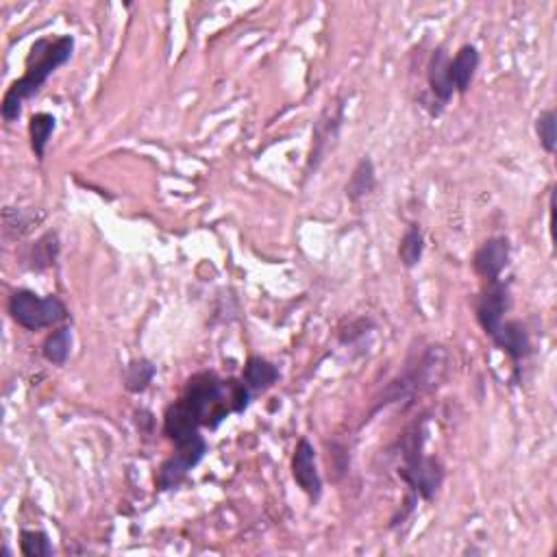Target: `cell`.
Wrapping results in <instances>:
<instances>
[{
  "label": "cell",
  "instance_id": "10",
  "mask_svg": "<svg viewBox=\"0 0 557 557\" xmlns=\"http://www.w3.org/2000/svg\"><path fill=\"white\" fill-rule=\"evenodd\" d=\"M292 477L296 481V486L312 499V503L320 499V494H323V479H320L318 473L316 449L307 438H301L296 442V449L292 455Z\"/></svg>",
  "mask_w": 557,
  "mask_h": 557
},
{
  "label": "cell",
  "instance_id": "20",
  "mask_svg": "<svg viewBox=\"0 0 557 557\" xmlns=\"http://www.w3.org/2000/svg\"><path fill=\"white\" fill-rule=\"evenodd\" d=\"M70 351H72V331L68 327H59L42 344L44 360L53 366H66Z\"/></svg>",
  "mask_w": 557,
  "mask_h": 557
},
{
  "label": "cell",
  "instance_id": "1",
  "mask_svg": "<svg viewBox=\"0 0 557 557\" xmlns=\"http://www.w3.org/2000/svg\"><path fill=\"white\" fill-rule=\"evenodd\" d=\"M251 394L242 379H222L214 370H203L185 383L181 401L196 416L198 425L218 429L229 414H242L249 407Z\"/></svg>",
  "mask_w": 557,
  "mask_h": 557
},
{
  "label": "cell",
  "instance_id": "16",
  "mask_svg": "<svg viewBox=\"0 0 557 557\" xmlns=\"http://www.w3.org/2000/svg\"><path fill=\"white\" fill-rule=\"evenodd\" d=\"M242 381L251 392H266L279 381V368L272 362L264 360V357L253 355L244 366Z\"/></svg>",
  "mask_w": 557,
  "mask_h": 557
},
{
  "label": "cell",
  "instance_id": "22",
  "mask_svg": "<svg viewBox=\"0 0 557 557\" xmlns=\"http://www.w3.org/2000/svg\"><path fill=\"white\" fill-rule=\"evenodd\" d=\"M20 553L24 557H51L55 553V547L46 531L22 529L20 531Z\"/></svg>",
  "mask_w": 557,
  "mask_h": 557
},
{
  "label": "cell",
  "instance_id": "11",
  "mask_svg": "<svg viewBox=\"0 0 557 557\" xmlns=\"http://www.w3.org/2000/svg\"><path fill=\"white\" fill-rule=\"evenodd\" d=\"M512 257V244L505 235H494L479 246L473 255V270L477 277L484 281H497L501 279L503 270L510 264Z\"/></svg>",
  "mask_w": 557,
  "mask_h": 557
},
{
  "label": "cell",
  "instance_id": "14",
  "mask_svg": "<svg viewBox=\"0 0 557 557\" xmlns=\"http://www.w3.org/2000/svg\"><path fill=\"white\" fill-rule=\"evenodd\" d=\"M479 51L473 44H464L460 51L455 53V57H451L449 61V74H451V83L455 94L464 96L470 85H473V79L479 68Z\"/></svg>",
  "mask_w": 557,
  "mask_h": 557
},
{
  "label": "cell",
  "instance_id": "13",
  "mask_svg": "<svg viewBox=\"0 0 557 557\" xmlns=\"http://www.w3.org/2000/svg\"><path fill=\"white\" fill-rule=\"evenodd\" d=\"M449 53L444 46H438L436 51L431 53L429 61H427V83H429V92L433 96V103H438L440 111L451 103V98L455 94L453 83H451V74H449Z\"/></svg>",
  "mask_w": 557,
  "mask_h": 557
},
{
  "label": "cell",
  "instance_id": "5",
  "mask_svg": "<svg viewBox=\"0 0 557 557\" xmlns=\"http://www.w3.org/2000/svg\"><path fill=\"white\" fill-rule=\"evenodd\" d=\"M7 312L24 331H44L70 318L68 307L59 296H40L31 290H16L11 294Z\"/></svg>",
  "mask_w": 557,
  "mask_h": 557
},
{
  "label": "cell",
  "instance_id": "21",
  "mask_svg": "<svg viewBox=\"0 0 557 557\" xmlns=\"http://www.w3.org/2000/svg\"><path fill=\"white\" fill-rule=\"evenodd\" d=\"M157 375V368L151 360H131L125 368V390L131 394H142L148 388H151V383Z\"/></svg>",
  "mask_w": 557,
  "mask_h": 557
},
{
  "label": "cell",
  "instance_id": "24",
  "mask_svg": "<svg viewBox=\"0 0 557 557\" xmlns=\"http://www.w3.org/2000/svg\"><path fill=\"white\" fill-rule=\"evenodd\" d=\"M44 216L40 218H35L33 214H27V212H22V209H16V207H5V212H3V225H5V235L9 238L11 231H14L16 238H20V235L24 233H29L31 227H33V222L37 225Z\"/></svg>",
  "mask_w": 557,
  "mask_h": 557
},
{
  "label": "cell",
  "instance_id": "23",
  "mask_svg": "<svg viewBox=\"0 0 557 557\" xmlns=\"http://www.w3.org/2000/svg\"><path fill=\"white\" fill-rule=\"evenodd\" d=\"M536 135L542 151L553 155L557 148V116L553 109L540 111V116L536 118Z\"/></svg>",
  "mask_w": 557,
  "mask_h": 557
},
{
  "label": "cell",
  "instance_id": "2",
  "mask_svg": "<svg viewBox=\"0 0 557 557\" xmlns=\"http://www.w3.org/2000/svg\"><path fill=\"white\" fill-rule=\"evenodd\" d=\"M74 53V37L59 35L55 40L42 37L31 46L27 57V70L20 79L9 85L5 92L0 114L5 122H16L22 114V105L44 88V83L53 77L55 70L66 66Z\"/></svg>",
  "mask_w": 557,
  "mask_h": 557
},
{
  "label": "cell",
  "instance_id": "7",
  "mask_svg": "<svg viewBox=\"0 0 557 557\" xmlns=\"http://www.w3.org/2000/svg\"><path fill=\"white\" fill-rule=\"evenodd\" d=\"M207 453V442H196L192 447H181L175 455H170L168 460L159 466L155 486L159 492L179 488L185 479H188L190 470L201 464Z\"/></svg>",
  "mask_w": 557,
  "mask_h": 557
},
{
  "label": "cell",
  "instance_id": "15",
  "mask_svg": "<svg viewBox=\"0 0 557 557\" xmlns=\"http://www.w3.org/2000/svg\"><path fill=\"white\" fill-rule=\"evenodd\" d=\"M377 188V170L370 157H362L360 164H357L351 172V179L346 183L344 194L351 203H360L362 198L370 196Z\"/></svg>",
  "mask_w": 557,
  "mask_h": 557
},
{
  "label": "cell",
  "instance_id": "6",
  "mask_svg": "<svg viewBox=\"0 0 557 557\" xmlns=\"http://www.w3.org/2000/svg\"><path fill=\"white\" fill-rule=\"evenodd\" d=\"M510 305V286L505 281H484V288L475 299V316L488 338H492L494 331L501 327L505 314L510 312Z\"/></svg>",
  "mask_w": 557,
  "mask_h": 557
},
{
  "label": "cell",
  "instance_id": "19",
  "mask_svg": "<svg viewBox=\"0 0 557 557\" xmlns=\"http://www.w3.org/2000/svg\"><path fill=\"white\" fill-rule=\"evenodd\" d=\"M423 255H425L423 229H420L418 225H410L399 242V262L403 268L412 270L423 262Z\"/></svg>",
  "mask_w": 557,
  "mask_h": 557
},
{
  "label": "cell",
  "instance_id": "12",
  "mask_svg": "<svg viewBox=\"0 0 557 557\" xmlns=\"http://www.w3.org/2000/svg\"><path fill=\"white\" fill-rule=\"evenodd\" d=\"M490 340L497 349H501L507 357H510L516 375H518V364L525 362L527 357L534 353L529 329L521 323V320H503L501 327L494 331V336Z\"/></svg>",
  "mask_w": 557,
  "mask_h": 557
},
{
  "label": "cell",
  "instance_id": "18",
  "mask_svg": "<svg viewBox=\"0 0 557 557\" xmlns=\"http://www.w3.org/2000/svg\"><path fill=\"white\" fill-rule=\"evenodd\" d=\"M57 129V118L53 114H46V111H40V114H33L29 120V138H31V148L37 157V162H42L46 155V146L51 142L53 133Z\"/></svg>",
  "mask_w": 557,
  "mask_h": 557
},
{
  "label": "cell",
  "instance_id": "9",
  "mask_svg": "<svg viewBox=\"0 0 557 557\" xmlns=\"http://www.w3.org/2000/svg\"><path fill=\"white\" fill-rule=\"evenodd\" d=\"M342 120H344V103L342 101L336 105H329L323 111V116L318 118L316 127H314V142H312V153H309L307 172L318 170L320 162L327 157L329 148H333V144H336Z\"/></svg>",
  "mask_w": 557,
  "mask_h": 557
},
{
  "label": "cell",
  "instance_id": "3",
  "mask_svg": "<svg viewBox=\"0 0 557 557\" xmlns=\"http://www.w3.org/2000/svg\"><path fill=\"white\" fill-rule=\"evenodd\" d=\"M425 436V420H420V423H414L407 429L399 440L401 464L396 473L410 488V497L405 501L407 516L412 514L418 499L433 501L444 484V466L438 457L425 453Z\"/></svg>",
  "mask_w": 557,
  "mask_h": 557
},
{
  "label": "cell",
  "instance_id": "8",
  "mask_svg": "<svg viewBox=\"0 0 557 557\" xmlns=\"http://www.w3.org/2000/svg\"><path fill=\"white\" fill-rule=\"evenodd\" d=\"M164 436L175 444V449L192 447L196 442H203L201 425H198L196 416L188 410L181 399L166 407L164 412Z\"/></svg>",
  "mask_w": 557,
  "mask_h": 557
},
{
  "label": "cell",
  "instance_id": "17",
  "mask_svg": "<svg viewBox=\"0 0 557 557\" xmlns=\"http://www.w3.org/2000/svg\"><path fill=\"white\" fill-rule=\"evenodd\" d=\"M59 251H61L59 233L57 231H46L31 246L29 257H27V262H31L29 268L35 270V272H42L46 268H51L57 262Z\"/></svg>",
  "mask_w": 557,
  "mask_h": 557
},
{
  "label": "cell",
  "instance_id": "4",
  "mask_svg": "<svg viewBox=\"0 0 557 557\" xmlns=\"http://www.w3.org/2000/svg\"><path fill=\"white\" fill-rule=\"evenodd\" d=\"M444 375H447V351L442 346H429L414 366H407L403 375L390 381L381 396V405L386 407L390 403L414 399L416 394L436 390Z\"/></svg>",
  "mask_w": 557,
  "mask_h": 557
}]
</instances>
